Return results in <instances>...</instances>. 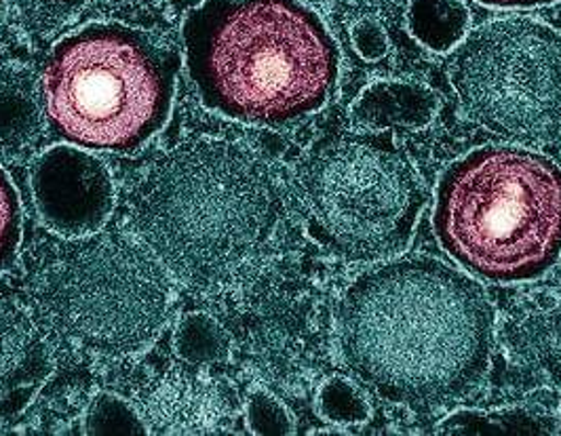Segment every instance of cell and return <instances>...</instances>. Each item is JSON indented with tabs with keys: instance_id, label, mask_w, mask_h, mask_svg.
Returning a JSON list of instances; mask_svg holds the SVG:
<instances>
[{
	"instance_id": "1",
	"label": "cell",
	"mask_w": 561,
	"mask_h": 436,
	"mask_svg": "<svg viewBox=\"0 0 561 436\" xmlns=\"http://www.w3.org/2000/svg\"><path fill=\"white\" fill-rule=\"evenodd\" d=\"M337 340L346 367L376 397L439 410L485 378L494 310L471 276L410 255L353 278L337 306Z\"/></svg>"
},
{
	"instance_id": "2",
	"label": "cell",
	"mask_w": 561,
	"mask_h": 436,
	"mask_svg": "<svg viewBox=\"0 0 561 436\" xmlns=\"http://www.w3.org/2000/svg\"><path fill=\"white\" fill-rule=\"evenodd\" d=\"M131 216L169 274L211 291L266 257L285 219V194L255 150L205 137L175 146L144 173Z\"/></svg>"
},
{
	"instance_id": "3",
	"label": "cell",
	"mask_w": 561,
	"mask_h": 436,
	"mask_svg": "<svg viewBox=\"0 0 561 436\" xmlns=\"http://www.w3.org/2000/svg\"><path fill=\"white\" fill-rule=\"evenodd\" d=\"M182 41L203 106L239 123H298L336 89V41L300 0H205Z\"/></svg>"
},
{
	"instance_id": "4",
	"label": "cell",
	"mask_w": 561,
	"mask_h": 436,
	"mask_svg": "<svg viewBox=\"0 0 561 436\" xmlns=\"http://www.w3.org/2000/svg\"><path fill=\"white\" fill-rule=\"evenodd\" d=\"M437 241L467 273L526 283L561 255V169L519 146H483L444 171Z\"/></svg>"
},
{
	"instance_id": "5",
	"label": "cell",
	"mask_w": 561,
	"mask_h": 436,
	"mask_svg": "<svg viewBox=\"0 0 561 436\" xmlns=\"http://www.w3.org/2000/svg\"><path fill=\"white\" fill-rule=\"evenodd\" d=\"M178 70L180 57L144 30L81 27L47 61L51 129L83 150L129 154L165 127Z\"/></svg>"
},
{
	"instance_id": "6",
	"label": "cell",
	"mask_w": 561,
	"mask_h": 436,
	"mask_svg": "<svg viewBox=\"0 0 561 436\" xmlns=\"http://www.w3.org/2000/svg\"><path fill=\"white\" fill-rule=\"evenodd\" d=\"M32 291L56 335L108 358L141 353L165 325L171 301L168 274L150 249L102 232L57 246Z\"/></svg>"
},
{
	"instance_id": "7",
	"label": "cell",
	"mask_w": 561,
	"mask_h": 436,
	"mask_svg": "<svg viewBox=\"0 0 561 436\" xmlns=\"http://www.w3.org/2000/svg\"><path fill=\"white\" fill-rule=\"evenodd\" d=\"M296 188L312 237L348 262H380L401 253L424 205L416 167L378 131L319 139L298 167Z\"/></svg>"
},
{
	"instance_id": "8",
	"label": "cell",
	"mask_w": 561,
	"mask_h": 436,
	"mask_svg": "<svg viewBox=\"0 0 561 436\" xmlns=\"http://www.w3.org/2000/svg\"><path fill=\"white\" fill-rule=\"evenodd\" d=\"M465 114L490 134L540 146L561 139V34L526 18L476 27L451 55Z\"/></svg>"
},
{
	"instance_id": "9",
	"label": "cell",
	"mask_w": 561,
	"mask_h": 436,
	"mask_svg": "<svg viewBox=\"0 0 561 436\" xmlns=\"http://www.w3.org/2000/svg\"><path fill=\"white\" fill-rule=\"evenodd\" d=\"M41 216L68 239L98 232L113 211V180L104 164L79 148L57 146L32 171Z\"/></svg>"
},
{
	"instance_id": "10",
	"label": "cell",
	"mask_w": 561,
	"mask_h": 436,
	"mask_svg": "<svg viewBox=\"0 0 561 436\" xmlns=\"http://www.w3.org/2000/svg\"><path fill=\"white\" fill-rule=\"evenodd\" d=\"M51 374L49 348L28 314L0 298V424L28 408Z\"/></svg>"
},
{
	"instance_id": "11",
	"label": "cell",
	"mask_w": 561,
	"mask_h": 436,
	"mask_svg": "<svg viewBox=\"0 0 561 436\" xmlns=\"http://www.w3.org/2000/svg\"><path fill=\"white\" fill-rule=\"evenodd\" d=\"M437 112L435 95L419 82L382 81L367 87L353 106L355 121L371 129H421Z\"/></svg>"
},
{
	"instance_id": "12",
	"label": "cell",
	"mask_w": 561,
	"mask_h": 436,
	"mask_svg": "<svg viewBox=\"0 0 561 436\" xmlns=\"http://www.w3.org/2000/svg\"><path fill=\"white\" fill-rule=\"evenodd\" d=\"M410 27L428 49L448 51L465 34L467 11L454 0H416Z\"/></svg>"
},
{
	"instance_id": "13",
	"label": "cell",
	"mask_w": 561,
	"mask_h": 436,
	"mask_svg": "<svg viewBox=\"0 0 561 436\" xmlns=\"http://www.w3.org/2000/svg\"><path fill=\"white\" fill-rule=\"evenodd\" d=\"M22 241V205L9 175L0 169V273L7 271Z\"/></svg>"
},
{
	"instance_id": "14",
	"label": "cell",
	"mask_w": 561,
	"mask_h": 436,
	"mask_svg": "<svg viewBox=\"0 0 561 436\" xmlns=\"http://www.w3.org/2000/svg\"><path fill=\"white\" fill-rule=\"evenodd\" d=\"M323 408L336 422H362L367 417L364 397L355 386L342 380H334L323 392Z\"/></svg>"
},
{
	"instance_id": "15",
	"label": "cell",
	"mask_w": 561,
	"mask_h": 436,
	"mask_svg": "<svg viewBox=\"0 0 561 436\" xmlns=\"http://www.w3.org/2000/svg\"><path fill=\"white\" fill-rule=\"evenodd\" d=\"M353 43L357 54L364 59H380L389 54V38L387 32L378 26L376 22H362L353 27Z\"/></svg>"
},
{
	"instance_id": "16",
	"label": "cell",
	"mask_w": 561,
	"mask_h": 436,
	"mask_svg": "<svg viewBox=\"0 0 561 436\" xmlns=\"http://www.w3.org/2000/svg\"><path fill=\"white\" fill-rule=\"evenodd\" d=\"M485 7H499V9H533V7H545L553 4L558 0H478Z\"/></svg>"
},
{
	"instance_id": "17",
	"label": "cell",
	"mask_w": 561,
	"mask_h": 436,
	"mask_svg": "<svg viewBox=\"0 0 561 436\" xmlns=\"http://www.w3.org/2000/svg\"><path fill=\"white\" fill-rule=\"evenodd\" d=\"M2 13H4V0H0V18H2Z\"/></svg>"
}]
</instances>
